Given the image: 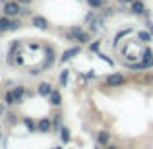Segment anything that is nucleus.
<instances>
[{
	"label": "nucleus",
	"mask_w": 153,
	"mask_h": 149,
	"mask_svg": "<svg viewBox=\"0 0 153 149\" xmlns=\"http://www.w3.org/2000/svg\"><path fill=\"white\" fill-rule=\"evenodd\" d=\"M66 37L70 39V41L79 43V45H83V43H89V41H91L89 33H87V31H83L82 27H72V29L66 33Z\"/></svg>",
	"instance_id": "f257e3e1"
},
{
	"label": "nucleus",
	"mask_w": 153,
	"mask_h": 149,
	"mask_svg": "<svg viewBox=\"0 0 153 149\" xmlns=\"http://www.w3.org/2000/svg\"><path fill=\"white\" fill-rule=\"evenodd\" d=\"M22 12H23V8L18 0H8V2H4V16H6V18H16V16L22 14Z\"/></svg>",
	"instance_id": "f03ea898"
},
{
	"label": "nucleus",
	"mask_w": 153,
	"mask_h": 149,
	"mask_svg": "<svg viewBox=\"0 0 153 149\" xmlns=\"http://www.w3.org/2000/svg\"><path fill=\"white\" fill-rule=\"evenodd\" d=\"M105 82H107V85H111V87H122L124 83H126V76L120 74V72H114V74L107 76Z\"/></svg>",
	"instance_id": "7ed1b4c3"
},
{
	"label": "nucleus",
	"mask_w": 153,
	"mask_h": 149,
	"mask_svg": "<svg viewBox=\"0 0 153 149\" xmlns=\"http://www.w3.org/2000/svg\"><path fill=\"white\" fill-rule=\"evenodd\" d=\"M140 58H142V62H143V68L153 66V50L149 49V47H143V49H142V52H140Z\"/></svg>",
	"instance_id": "20e7f679"
},
{
	"label": "nucleus",
	"mask_w": 153,
	"mask_h": 149,
	"mask_svg": "<svg viewBox=\"0 0 153 149\" xmlns=\"http://www.w3.org/2000/svg\"><path fill=\"white\" fill-rule=\"evenodd\" d=\"M95 142H97V145H103V147L111 145V134H108L107 130L97 132V134H95Z\"/></svg>",
	"instance_id": "39448f33"
},
{
	"label": "nucleus",
	"mask_w": 153,
	"mask_h": 149,
	"mask_svg": "<svg viewBox=\"0 0 153 149\" xmlns=\"http://www.w3.org/2000/svg\"><path fill=\"white\" fill-rule=\"evenodd\" d=\"M52 91H54V89H52V85H51L49 82H41V83L37 85V95H41V97H45V99L51 97Z\"/></svg>",
	"instance_id": "423d86ee"
},
{
	"label": "nucleus",
	"mask_w": 153,
	"mask_h": 149,
	"mask_svg": "<svg viewBox=\"0 0 153 149\" xmlns=\"http://www.w3.org/2000/svg\"><path fill=\"white\" fill-rule=\"evenodd\" d=\"M37 128H39V132L41 134H49V132L52 130V118H39L37 120Z\"/></svg>",
	"instance_id": "0eeeda50"
},
{
	"label": "nucleus",
	"mask_w": 153,
	"mask_h": 149,
	"mask_svg": "<svg viewBox=\"0 0 153 149\" xmlns=\"http://www.w3.org/2000/svg\"><path fill=\"white\" fill-rule=\"evenodd\" d=\"M31 25L37 29H49V21L43 16H31Z\"/></svg>",
	"instance_id": "6e6552de"
},
{
	"label": "nucleus",
	"mask_w": 153,
	"mask_h": 149,
	"mask_svg": "<svg viewBox=\"0 0 153 149\" xmlns=\"http://www.w3.org/2000/svg\"><path fill=\"white\" fill-rule=\"evenodd\" d=\"M79 50H82V47H72V49L64 50V52H62V56H60V62H68V60H72L74 56H78V54H79Z\"/></svg>",
	"instance_id": "1a4fd4ad"
},
{
	"label": "nucleus",
	"mask_w": 153,
	"mask_h": 149,
	"mask_svg": "<svg viewBox=\"0 0 153 149\" xmlns=\"http://www.w3.org/2000/svg\"><path fill=\"white\" fill-rule=\"evenodd\" d=\"M58 138H60V142L64 143V145H68V143L72 142V134H70V128H66V126H62L58 130Z\"/></svg>",
	"instance_id": "9d476101"
},
{
	"label": "nucleus",
	"mask_w": 153,
	"mask_h": 149,
	"mask_svg": "<svg viewBox=\"0 0 153 149\" xmlns=\"http://www.w3.org/2000/svg\"><path fill=\"white\" fill-rule=\"evenodd\" d=\"M130 10H132V14L142 16L143 12H146V4H143V0H136V2H132L130 4Z\"/></svg>",
	"instance_id": "9b49d317"
},
{
	"label": "nucleus",
	"mask_w": 153,
	"mask_h": 149,
	"mask_svg": "<svg viewBox=\"0 0 153 149\" xmlns=\"http://www.w3.org/2000/svg\"><path fill=\"white\" fill-rule=\"evenodd\" d=\"M12 91H14V97H16V101H18V105H22L23 99H25V95H27L25 87H23V85H18V87H14Z\"/></svg>",
	"instance_id": "f8f14e48"
},
{
	"label": "nucleus",
	"mask_w": 153,
	"mask_h": 149,
	"mask_svg": "<svg viewBox=\"0 0 153 149\" xmlns=\"http://www.w3.org/2000/svg\"><path fill=\"white\" fill-rule=\"evenodd\" d=\"M22 122H23V126H25V130L27 132H39V128H37V122H35L33 118H22Z\"/></svg>",
	"instance_id": "ddd939ff"
},
{
	"label": "nucleus",
	"mask_w": 153,
	"mask_h": 149,
	"mask_svg": "<svg viewBox=\"0 0 153 149\" xmlns=\"http://www.w3.org/2000/svg\"><path fill=\"white\" fill-rule=\"evenodd\" d=\"M49 103L52 105V107H60L62 105V95H60V91H52L51 93V97H49Z\"/></svg>",
	"instance_id": "4468645a"
},
{
	"label": "nucleus",
	"mask_w": 153,
	"mask_h": 149,
	"mask_svg": "<svg viewBox=\"0 0 153 149\" xmlns=\"http://www.w3.org/2000/svg\"><path fill=\"white\" fill-rule=\"evenodd\" d=\"M4 103H6V107H16V105H18V101H16L14 91L12 89H8L6 93H4Z\"/></svg>",
	"instance_id": "2eb2a0df"
},
{
	"label": "nucleus",
	"mask_w": 153,
	"mask_h": 149,
	"mask_svg": "<svg viewBox=\"0 0 153 149\" xmlns=\"http://www.w3.org/2000/svg\"><path fill=\"white\" fill-rule=\"evenodd\" d=\"M68 78H70V70H66V68H64V70L60 72V78H58L60 87H66L68 85Z\"/></svg>",
	"instance_id": "dca6fc26"
},
{
	"label": "nucleus",
	"mask_w": 153,
	"mask_h": 149,
	"mask_svg": "<svg viewBox=\"0 0 153 149\" xmlns=\"http://www.w3.org/2000/svg\"><path fill=\"white\" fill-rule=\"evenodd\" d=\"M45 54H47V62H45V68H47V66L51 68L52 64H54V50H52L51 47H49V49L45 50Z\"/></svg>",
	"instance_id": "f3484780"
},
{
	"label": "nucleus",
	"mask_w": 153,
	"mask_h": 149,
	"mask_svg": "<svg viewBox=\"0 0 153 149\" xmlns=\"http://www.w3.org/2000/svg\"><path fill=\"white\" fill-rule=\"evenodd\" d=\"M151 37H153V35L149 33V31H140V33H138V39L142 43H146V45H147V43H151Z\"/></svg>",
	"instance_id": "a211bd4d"
},
{
	"label": "nucleus",
	"mask_w": 153,
	"mask_h": 149,
	"mask_svg": "<svg viewBox=\"0 0 153 149\" xmlns=\"http://www.w3.org/2000/svg\"><path fill=\"white\" fill-rule=\"evenodd\" d=\"M4 31H10V19L6 16L0 18V33H4Z\"/></svg>",
	"instance_id": "6ab92c4d"
},
{
	"label": "nucleus",
	"mask_w": 153,
	"mask_h": 149,
	"mask_svg": "<svg viewBox=\"0 0 153 149\" xmlns=\"http://www.w3.org/2000/svg\"><path fill=\"white\" fill-rule=\"evenodd\" d=\"M85 2H87V6H89L93 12H95V10H99V8L103 6V0H85Z\"/></svg>",
	"instance_id": "aec40b11"
},
{
	"label": "nucleus",
	"mask_w": 153,
	"mask_h": 149,
	"mask_svg": "<svg viewBox=\"0 0 153 149\" xmlns=\"http://www.w3.org/2000/svg\"><path fill=\"white\" fill-rule=\"evenodd\" d=\"M99 49H101V41H91L89 43V50L91 52H99Z\"/></svg>",
	"instance_id": "412c9836"
},
{
	"label": "nucleus",
	"mask_w": 153,
	"mask_h": 149,
	"mask_svg": "<svg viewBox=\"0 0 153 149\" xmlns=\"http://www.w3.org/2000/svg\"><path fill=\"white\" fill-rule=\"evenodd\" d=\"M60 122H62V116H60V114H54V116H52V126L58 128V130L62 128V126H60Z\"/></svg>",
	"instance_id": "4be33fe9"
},
{
	"label": "nucleus",
	"mask_w": 153,
	"mask_h": 149,
	"mask_svg": "<svg viewBox=\"0 0 153 149\" xmlns=\"http://www.w3.org/2000/svg\"><path fill=\"white\" fill-rule=\"evenodd\" d=\"M19 25H22V21H19V19H10V31L19 29Z\"/></svg>",
	"instance_id": "5701e85b"
},
{
	"label": "nucleus",
	"mask_w": 153,
	"mask_h": 149,
	"mask_svg": "<svg viewBox=\"0 0 153 149\" xmlns=\"http://www.w3.org/2000/svg\"><path fill=\"white\" fill-rule=\"evenodd\" d=\"M99 56H101V58L105 60V62H108V64H111V66H112V64H114V62H112V58H108L107 54H103V52H99Z\"/></svg>",
	"instance_id": "b1692460"
},
{
	"label": "nucleus",
	"mask_w": 153,
	"mask_h": 149,
	"mask_svg": "<svg viewBox=\"0 0 153 149\" xmlns=\"http://www.w3.org/2000/svg\"><path fill=\"white\" fill-rule=\"evenodd\" d=\"M6 114V103H0V118H4Z\"/></svg>",
	"instance_id": "393cba45"
},
{
	"label": "nucleus",
	"mask_w": 153,
	"mask_h": 149,
	"mask_svg": "<svg viewBox=\"0 0 153 149\" xmlns=\"http://www.w3.org/2000/svg\"><path fill=\"white\" fill-rule=\"evenodd\" d=\"M120 4H132V2H136V0H118Z\"/></svg>",
	"instance_id": "a878e982"
},
{
	"label": "nucleus",
	"mask_w": 153,
	"mask_h": 149,
	"mask_svg": "<svg viewBox=\"0 0 153 149\" xmlns=\"http://www.w3.org/2000/svg\"><path fill=\"white\" fill-rule=\"evenodd\" d=\"M105 149H120V147H118V145H114V143H111V145H107Z\"/></svg>",
	"instance_id": "bb28decb"
},
{
	"label": "nucleus",
	"mask_w": 153,
	"mask_h": 149,
	"mask_svg": "<svg viewBox=\"0 0 153 149\" xmlns=\"http://www.w3.org/2000/svg\"><path fill=\"white\" fill-rule=\"evenodd\" d=\"M18 2H19V4H25V6H27V4H29L31 0H18Z\"/></svg>",
	"instance_id": "cd10ccee"
},
{
	"label": "nucleus",
	"mask_w": 153,
	"mask_h": 149,
	"mask_svg": "<svg viewBox=\"0 0 153 149\" xmlns=\"http://www.w3.org/2000/svg\"><path fill=\"white\" fill-rule=\"evenodd\" d=\"M51 149H64V147H51Z\"/></svg>",
	"instance_id": "c85d7f7f"
},
{
	"label": "nucleus",
	"mask_w": 153,
	"mask_h": 149,
	"mask_svg": "<svg viewBox=\"0 0 153 149\" xmlns=\"http://www.w3.org/2000/svg\"><path fill=\"white\" fill-rule=\"evenodd\" d=\"M0 142H2V132H0Z\"/></svg>",
	"instance_id": "c756f323"
},
{
	"label": "nucleus",
	"mask_w": 153,
	"mask_h": 149,
	"mask_svg": "<svg viewBox=\"0 0 153 149\" xmlns=\"http://www.w3.org/2000/svg\"><path fill=\"white\" fill-rule=\"evenodd\" d=\"M2 2H8V0H2Z\"/></svg>",
	"instance_id": "7c9ffc66"
},
{
	"label": "nucleus",
	"mask_w": 153,
	"mask_h": 149,
	"mask_svg": "<svg viewBox=\"0 0 153 149\" xmlns=\"http://www.w3.org/2000/svg\"><path fill=\"white\" fill-rule=\"evenodd\" d=\"M95 149H99V147H95Z\"/></svg>",
	"instance_id": "2f4dec72"
}]
</instances>
